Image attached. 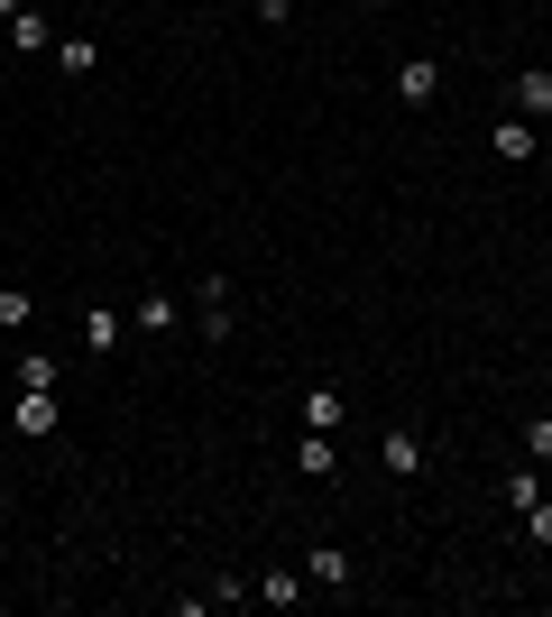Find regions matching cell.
<instances>
[{"instance_id":"obj_1","label":"cell","mask_w":552,"mask_h":617,"mask_svg":"<svg viewBox=\"0 0 552 617\" xmlns=\"http://www.w3.org/2000/svg\"><path fill=\"white\" fill-rule=\"evenodd\" d=\"M397 93L414 101V111H424V101L442 93V65H433V56H405V65H397Z\"/></svg>"},{"instance_id":"obj_2","label":"cell","mask_w":552,"mask_h":617,"mask_svg":"<svg viewBox=\"0 0 552 617\" xmlns=\"http://www.w3.org/2000/svg\"><path fill=\"white\" fill-rule=\"evenodd\" d=\"M46 424H56V388H29L19 397V433H46Z\"/></svg>"},{"instance_id":"obj_3","label":"cell","mask_w":552,"mask_h":617,"mask_svg":"<svg viewBox=\"0 0 552 617\" xmlns=\"http://www.w3.org/2000/svg\"><path fill=\"white\" fill-rule=\"evenodd\" d=\"M304 572L323 581V589H340V581H350V553H340V544H313V562H304Z\"/></svg>"},{"instance_id":"obj_4","label":"cell","mask_w":552,"mask_h":617,"mask_svg":"<svg viewBox=\"0 0 552 617\" xmlns=\"http://www.w3.org/2000/svg\"><path fill=\"white\" fill-rule=\"evenodd\" d=\"M387 470L414 479V470H424V443H414V433H387Z\"/></svg>"},{"instance_id":"obj_5","label":"cell","mask_w":552,"mask_h":617,"mask_svg":"<svg viewBox=\"0 0 552 617\" xmlns=\"http://www.w3.org/2000/svg\"><path fill=\"white\" fill-rule=\"evenodd\" d=\"M203 332H213V342L230 332V286H221V277H213V286H203Z\"/></svg>"},{"instance_id":"obj_6","label":"cell","mask_w":552,"mask_h":617,"mask_svg":"<svg viewBox=\"0 0 552 617\" xmlns=\"http://www.w3.org/2000/svg\"><path fill=\"white\" fill-rule=\"evenodd\" d=\"M304 424L332 433V424H340V388H313V397H304Z\"/></svg>"},{"instance_id":"obj_7","label":"cell","mask_w":552,"mask_h":617,"mask_svg":"<svg viewBox=\"0 0 552 617\" xmlns=\"http://www.w3.org/2000/svg\"><path fill=\"white\" fill-rule=\"evenodd\" d=\"M534 148H543V139L524 130V120H497V158H534Z\"/></svg>"},{"instance_id":"obj_8","label":"cell","mask_w":552,"mask_h":617,"mask_svg":"<svg viewBox=\"0 0 552 617\" xmlns=\"http://www.w3.org/2000/svg\"><path fill=\"white\" fill-rule=\"evenodd\" d=\"M10 46H19V56H37V46H46V19L19 10V19H10Z\"/></svg>"},{"instance_id":"obj_9","label":"cell","mask_w":552,"mask_h":617,"mask_svg":"<svg viewBox=\"0 0 552 617\" xmlns=\"http://www.w3.org/2000/svg\"><path fill=\"white\" fill-rule=\"evenodd\" d=\"M139 332H175V295H139Z\"/></svg>"},{"instance_id":"obj_10","label":"cell","mask_w":552,"mask_h":617,"mask_svg":"<svg viewBox=\"0 0 552 617\" xmlns=\"http://www.w3.org/2000/svg\"><path fill=\"white\" fill-rule=\"evenodd\" d=\"M258 599H277V608H295V599H304V581H295V572H268V581H258Z\"/></svg>"},{"instance_id":"obj_11","label":"cell","mask_w":552,"mask_h":617,"mask_svg":"<svg viewBox=\"0 0 552 617\" xmlns=\"http://www.w3.org/2000/svg\"><path fill=\"white\" fill-rule=\"evenodd\" d=\"M516 101L524 111H552V74H516Z\"/></svg>"},{"instance_id":"obj_12","label":"cell","mask_w":552,"mask_h":617,"mask_svg":"<svg viewBox=\"0 0 552 617\" xmlns=\"http://www.w3.org/2000/svg\"><path fill=\"white\" fill-rule=\"evenodd\" d=\"M120 342V314H84V350H111Z\"/></svg>"},{"instance_id":"obj_13","label":"cell","mask_w":552,"mask_h":617,"mask_svg":"<svg viewBox=\"0 0 552 617\" xmlns=\"http://www.w3.org/2000/svg\"><path fill=\"white\" fill-rule=\"evenodd\" d=\"M524 452H534V461H552V415H534V424H524Z\"/></svg>"},{"instance_id":"obj_14","label":"cell","mask_w":552,"mask_h":617,"mask_svg":"<svg viewBox=\"0 0 552 617\" xmlns=\"http://www.w3.org/2000/svg\"><path fill=\"white\" fill-rule=\"evenodd\" d=\"M524 534H534V544H552V507H543V498L524 507Z\"/></svg>"},{"instance_id":"obj_15","label":"cell","mask_w":552,"mask_h":617,"mask_svg":"<svg viewBox=\"0 0 552 617\" xmlns=\"http://www.w3.org/2000/svg\"><path fill=\"white\" fill-rule=\"evenodd\" d=\"M0 19H19V0H0Z\"/></svg>"},{"instance_id":"obj_16","label":"cell","mask_w":552,"mask_h":617,"mask_svg":"<svg viewBox=\"0 0 552 617\" xmlns=\"http://www.w3.org/2000/svg\"><path fill=\"white\" fill-rule=\"evenodd\" d=\"M543 148H552V139H543Z\"/></svg>"}]
</instances>
